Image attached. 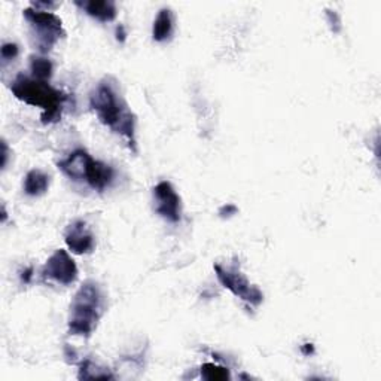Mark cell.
<instances>
[{"mask_svg": "<svg viewBox=\"0 0 381 381\" xmlns=\"http://www.w3.org/2000/svg\"><path fill=\"white\" fill-rule=\"evenodd\" d=\"M90 106L103 126L124 137L128 146L136 151V116L115 82L101 81L91 93Z\"/></svg>", "mask_w": 381, "mask_h": 381, "instance_id": "obj_1", "label": "cell"}, {"mask_svg": "<svg viewBox=\"0 0 381 381\" xmlns=\"http://www.w3.org/2000/svg\"><path fill=\"white\" fill-rule=\"evenodd\" d=\"M106 295L94 280H86L75 293L68 316V334L88 338L105 315Z\"/></svg>", "mask_w": 381, "mask_h": 381, "instance_id": "obj_2", "label": "cell"}, {"mask_svg": "<svg viewBox=\"0 0 381 381\" xmlns=\"http://www.w3.org/2000/svg\"><path fill=\"white\" fill-rule=\"evenodd\" d=\"M11 91L16 98L24 101L26 105L41 108L44 111V124L57 123L61 118L63 105L67 97L63 91L56 90L54 86H51L46 81L30 78L21 73L14 79Z\"/></svg>", "mask_w": 381, "mask_h": 381, "instance_id": "obj_3", "label": "cell"}, {"mask_svg": "<svg viewBox=\"0 0 381 381\" xmlns=\"http://www.w3.org/2000/svg\"><path fill=\"white\" fill-rule=\"evenodd\" d=\"M23 14L30 24L34 44L41 53H48L61 38H64L66 33L63 30V23L56 14L33 6L26 8Z\"/></svg>", "mask_w": 381, "mask_h": 381, "instance_id": "obj_4", "label": "cell"}, {"mask_svg": "<svg viewBox=\"0 0 381 381\" xmlns=\"http://www.w3.org/2000/svg\"><path fill=\"white\" fill-rule=\"evenodd\" d=\"M215 271L220 285L225 289H228L237 298L255 307L264 301V293L256 286L250 285L248 277L237 267H223L220 264H216Z\"/></svg>", "mask_w": 381, "mask_h": 381, "instance_id": "obj_5", "label": "cell"}, {"mask_svg": "<svg viewBox=\"0 0 381 381\" xmlns=\"http://www.w3.org/2000/svg\"><path fill=\"white\" fill-rule=\"evenodd\" d=\"M42 275L44 279L68 286L75 283L78 279V267L71 255L63 249H59L49 256L44 267Z\"/></svg>", "mask_w": 381, "mask_h": 381, "instance_id": "obj_6", "label": "cell"}, {"mask_svg": "<svg viewBox=\"0 0 381 381\" xmlns=\"http://www.w3.org/2000/svg\"><path fill=\"white\" fill-rule=\"evenodd\" d=\"M155 212L168 222H181L182 219V201L176 189L167 181H163L153 188Z\"/></svg>", "mask_w": 381, "mask_h": 381, "instance_id": "obj_7", "label": "cell"}, {"mask_svg": "<svg viewBox=\"0 0 381 381\" xmlns=\"http://www.w3.org/2000/svg\"><path fill=\"white\" fill-rule=\"evenodd\" d=\"M64 241H66L67 248L71 249V252L75 255L91 253L96 246L94 235L90 227L86 225V222L81 219L73 220L71 225H68L64 234Z\"/></svg>", "mask_w": 381, "mask_h": 381, "instance_id": "obj_8", "label": "cell"}, {"mask_svg": "<svg viewBox=\"0 0 381 381\" xmlns=\"http://www.w3.org/2000/svg\"><path fill=\"white\" fill-rule=\"evenodd\" d=\"M115 178V171L111 166L97 161L91 157L88 166L85 168V176H83V182L88 183L93 189L96 190H105L108 186H111V183L113 182Z\"/></svg>", "mask_w": 381, "mask_h": 381, "instance_id": "obj_9", "label": "cell"}, {"mask_svg": "<svg viewBox=\"0 0 381 381\" xmlns=\"http://www.w3.org/2000/svg\"><path fill=\"white\" fill-rule=\"evenodd\" d=\"M90 160H91V155L88 152L83 151V149H78V151L68 155L66 160L60 161L59 168L72 181L83 182L85 168H86V166H88Z\"/></svg>", "mask_w": 381, "mask_h": 381, "instance_id": "obj_10", "label": "cell"}, {"mask_svg": "<svg viewBox=\"0 0 381 381\" xmlns=\"http://www.w3.org/2000/svg\"><path fill=\"white\" fill-rule=\"evenodd\" d=\"M76 5L101 23H111L118 15L116 5L111 0H88V2H76Z\"/></svg>", "mask_w": 381, "mask_h": 381, "instance_id": "obj_11", "label": "cell"}, {"mask_svg": "<svg viewBox=\"0 0 381 381\" xmlns=\"http://www.w3.org/2000/svg\"><path fill=\"white\" fill-rule=\"evenodd\" d=\"M173 30H175V15L171 9L163 8L153 21L152 36L157 42H166L173 36Z\"/></svg>", "mask_w": 381, "mask_h": 381, "instance_id": "obj_12", "label": "cell"}, {"mask_svg": "<svg viewBox=\"0 0 381 381\" xmlns=\"http://www.w3.org/2000/svg\"><path fill=\"white\" fill-rule=\"evenodd\" d=\"M49 188V176L39 168L30 170L24 179V193L29 197L44 195Z\"/></svg>", "mask_w": 381, "mask_h": 381, "instance_id": "obj_13", "label": "cell"}, {"mask_svg": "<svg viewBox=\"0 0 381 381\" xmlns=\"http://www.w3.org/2000/svg\"><path fill=\"white\" fill-rule=\"evenodd\" d=\"M30 68H31L33 78L48 82V79L53 76L54 66L45 57L33 56V57H30Z\"/></svg>", "mask_w": 381, "mask_h": 381, "instance_id": "obj_14", "label": "cell"}, {"mask_svg": "<svg viewBox=\"0 0 381 381\" xmlns=\"http://www.w3.org/2000/svg\"><path fill=\"white\" fill-rule=\"evenodd\" d=\"M79 378L81 380H90V378L108 380V378H113V375L108 370L98 368L96 363H93L91 360H85L81 365V370H79Z\"/></svg>", "mask_w": 381, "mask_h": 381, "instance_id": "obj_15", "label": "cell"}, {"mask_svg": "<svg viewBox=\"0 0 381 381\" xmlns=\"http://www.w3.org/2000/svg\"><path fill=\"white\" fill-rule=\"evenodd\" d=\"M228 368L215 365V363H204L201 367V378L207 381H227L230 380Z\"/></svg>", "mask_w": 381, "mask_h": 381, "instance_id": "obj_16", "label": "cell"}, {"mask_svg": "<svg viewBox=\"0 0 381 381\" xmlns=\"http://www.w3.org/2000/svg\"><path fill=\"white\" fill-rule=\"evenodd\" d=\"M19 53H20L19 45L12 44V42H9V44H4L2 49H0V56H2V61H4V64L8 63V61H11V60H14L16 56H19Z\"/></svg>", "mask_w": 381, "mask_h": 381, "instance_id": "obj_17", "label": "cell"}, {"mask_svg": "<svg viewBox=\"0 0 381 381\" xmlns=\"http://www.w3.org/2000/svg\"><path fill=\"white\" fill-rule=\"evenodd\" d=\"M225 213H228L227 216H233V215H235V213H237V207H235V205H233V204H227V205H223L222 209L219 210V215L223 218V216H225Z\"/></svg>", "mask_w": 381, "mask_h": 381, "instance_id": "obj_18", "label": "cell"}, {"mask_svg": "<svg viewBox=\"0 0 381 381\" xmlns=\"http://www.w3.org/2000/svg\"><path fill=\"white\" fill-rule=\"evenodd\" d=\"M126 36H127V33H126L124 27H123V26H119V27L116 29V39H118L119 42H124V41H126Z\"/></svg>", "mask_w": 381, "mask_h": 381, "instance_id": "obj_19", "label": "cell"}, {"mask_svg": "<svg viewBox=\"0 0 381 381\" xmlns=\"http://www.w3.org/2000/svg\"><path fill=\"white\" fill-rule=\"evenodd\" d=\"M31 273H33L31 268H27L26 271H23V274H21V282H23V283H29V282H30V279H31Z\"/></svg>", "mask_w": 381, "mask_h": 381, "instance_id": "obj_20", "label": "cell"}, {"mask_svg": "<svg viewBox=\"0 0 381 381\" xmlns=\"http://www.w3.org/2000/svg\"><path fill=\"white\" fill-rule=\"evenodd\" d=\"M2 148H4V153H2V167H5V166H6V161H8V146H6L5 142L2 143Z\"/></svg>", "mask_w": 381, "mask_h": 381, "instance_id": "obj_21", "label": "cell"}]
</instances>
